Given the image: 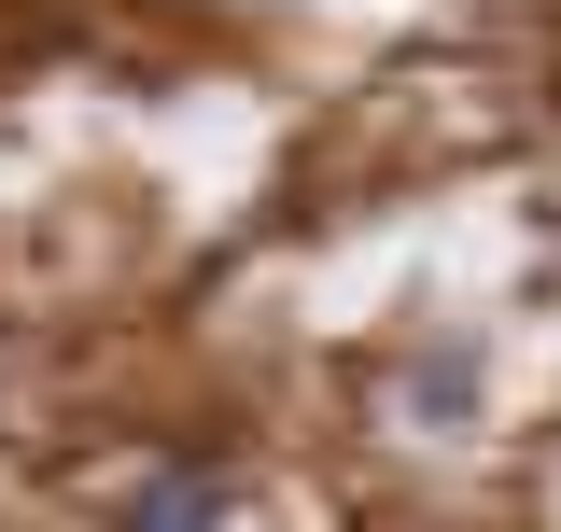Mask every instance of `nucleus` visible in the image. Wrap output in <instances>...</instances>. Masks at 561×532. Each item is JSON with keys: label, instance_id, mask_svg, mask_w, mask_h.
<instances>
[{"label": "nucleus", "instance_id": "obj_1", "mask_svg": "<svg viewBox=\"0 0 561 532\" xmlns=\"http://www.w3.org/2000/svg\"><path fill=\"white\" fill-rule=\"evenodd\" d=\"M113 505H127V519H239L253 476H225V463H140Z\"/></svg>", "mask_w": 561, "mask_h": 532}, {"label": "nucleus", "instance_id": "obj_2", "mask_svg": "<svg viewBox=\"0 0 561 532\" xmlns=\"http://www.w3.org/2000/svg\"><path fill=\"white\" fill-rule=\"evenodd\" d=\"M408 393H421V406H463V393H478V350H463V336H435V350L408 365Z\"/></svg>", "mask_w": 561, "mask_h": 532}]
</instances>
